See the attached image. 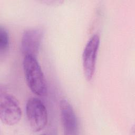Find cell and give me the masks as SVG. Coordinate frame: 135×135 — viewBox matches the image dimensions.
Wrapping results in <instances>:
<instances>
[{
  "label": "cell",
  "instance_id": "1",
  "mask_svg": "<svg viewBox=\"0 0 135 135\" xmlns=\"http://www.w3.org/2000/svg\"><path fill=\"white\" fill-rule=\"evenodd\" d=\"M23 68L26 83L29 89L36 95H46L47 88L43 71L36 57L31 55L24 56Z\"/></svg>",
  "mask_w": 135,
  "mask_h": 135
},
{
  "label": "cell",
  "instance_id": "2",
  "mask_svg": "<svg viewBox=\"0 0 135 135\" xmlns=\"http://www.w3.org/2000/svg\"><path fill=\"white\" fill-rule=\"evenodd\" d=\"M26 114L33 132L42 130L47 122V113L43 102L38 98H31L26 104Z\"/></svg>",
  "mask_w": 135,
  "mask_h": 135
},
{
  "label": "cell",
  "instance_id": "3",
  "mask_svg": "<svg viewBox=\"0 0 135 135\" xmlns=\"http://www.w3.org/2000/svg\"><path fill=\"white\" fill-rule=\"evenodd\" d=\"M22 110L17 99L12 94L1 93L0 119L7 126H14L21 120Z\"/></svg>",
  "mask_w": 135,
  "mask_h": 135
},
{
  "label": "cell",
  "instance_id": "4",
  "mask_svg": "<svg viewBox=\"0 0 135 135\" xmlns=\"http://www.w3.org/2000/svg\"><path fill=\"white\" fill-rule=\"evenodd\" d=\"M100 41V36L98 34L93 35L87 42L83 52V69L88 81H90L94 74Z\"/></svg>",
  "mask_w": 135,
  "mask_h": 135
},
{
  "label": "cell",
  "instance_id": "5",
  "mask_svg": "<svg viewBox=\"0 0 135 135\" xmlns=\"http://www.w3.org/2000/svg\"><path fill=\"white\" fill-rule=\"evenodd\" d=\"M43 35V31L38 28L27 30L23 33L21 41V50L24 56H36L40 49Z\"/></svg>",
  "mask_w": 135,
  "mask_h": 135
},
{
  "label": "cell",
  "instance_id": "6",
  "mask_svg": "<svg viewBox=\"0 0 135 135\" xmlns=\"http://www.w3.org/2000/svg\"><path fill=\"white\" fill-rule=\"evenodd\" d=\"M60 116L64 133L74 135L78 131V122L75 112L71 104L66 99L60 102Z\"/></svg>",
  "mask_w": 135,
  "mask_h": 135
},
{
  "label": "cell",
  "instance_id": "7",
  "mask_svg": "<svg viewBox=\"0 0 135 135\" xmlns=\"http://www.w3.org/2000/svg\"><path fill=\"white\" fill-rule=\"evenodd\" d=\"M9 44L8 33L5 27H0V51L2 53L7 50Z\"/></svg>",
  "mask_w": 135,
  "mask_h": 135
}]
</instances>
